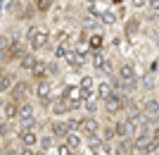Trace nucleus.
Returning <instances> with one entry per match:
<instances>
[{"label":"nucleus","instance_id":"2eb2a0df","mask_svg":"<svg viewBox=\"0 0 159 155\" xmlns=\"http://www.w3.org/2000/svg\"><path fill=\"white\" fill-rule=\"evenodd\" d=\"M140 27H143V19H140V17H128L126 24H124V38H135Z\"/></svg>","mask_w":159,"mask_h":155},{"label":"nucleus","instance_id":"39448f33","mask_svg":"<svg viewBox=\"0 0 159 155\" xmlns=\"http://www.w3.org/2000/svg\"><path fill=\"white\" fill-rule=\"evenodd\" d=\"M38 136H40V124H38V122L17 129V141H19V146L36 148V146H38Z\"/></svg>","mask_w":159,"mask_h":155},{"label":"nucleus","instance_id":"a211bd4d","mask_svg":"<svg viewBox=\"0 0 159 155\" xmlns=\"http://www.w3.org/2000/svg\"><path fill=\"white\" fill-rule=\"evenodd\" d=\"M112 93H114V86H112V81H109V79H100V81H95V95L100 98V103L105 100V98H109Z\"/></svg>","mask_w":159,"mask_h":155},{"label":"nucleus","instance_id":"6e6552de","mask_svg":"<svg viewBox=\"0 0 159 155\" xmlns=\"http://www.w3.org/2000/svg\"><path fill=\"white\" fill-rule=\"evenodd\" d=\"M60 95L64 98L66 103H69L71 112H74V110H81V103H83V93H81V88H79V86H64V88L60 91Z\"/></svg>","mask_w":159,"mask_h":155},{"label":"nucleus","instance_id":"c85d7f7f","mask_svg":"<svg viewBox=\"0 0 159 155\" xmlns=\"http://www.w3.org/2000/svg\"><path fill=\"white\" fill-rule=\"evenodd\" d=\"M21 10H24V0H12V2L7 5V14H10V17H19Z\"/></svg>","mask_w":159,"mask_h":155},{"label":"nucleus","instance_id":"f3484780","mask_svg":"<svg viewBox=\"0 0 159 155\" xmlns=\"http://www.w3.org/2000/svg\"><path fill=\"white\" fill-rule=\"evenodd\" d=\"M81 108L86 110L88 115H98V110L102 108V103H100V98L95 93H88V95H83V103H81Z\"/></svg>","mask_w":159,"mask_h":155},{"label":"nucleus","instance_id":"a878e982","mask_svg":"<svg viewBox=\"0 0 159 155\" xmlns=\"http://www.w3.org/2000/svg\"><path fill=\"white\" fill-rule=\"evenodd\" d=\"M116 76L119 79H135V67L131 62H121L119 69H116Z\"/></svg>","mask_w":159,"mask_h":155},{"label":"nucleus","instance_id":"0eeeda50","mask_svg":"<svg viewBox=\"0 0 159 155\" xmlns=\"http://www.w3.org/2000/svg\"><path fill=\"white\" fill-rule=\"evenodd\" d=\"M36 105L31 103V98L17 105V124L19 127H26V124H36Z\"/></svg>","mask_w":159,"mask_h":155},{"label":"nucleus","instance_id":"2f4dec72","mask_svg":"<svg viewBox=\"0 0 159 155\" xmlns=\"http://www.w3.org/2000/svg\"><path fill=\"white\" fill-rule=\"evenodd\" d=\"M45 69H48V76H60V65H57V57L55 60H45Z\"/></svg>","mask_w":159,"mask_h":155},{"label":"nucleus","instance_id":"37998d69","mask_svg":"<svg viewBox=\"0 0 159 155\" xmlns=\"http://www.w3.org/2000/svg\"><path fill=\"white\" fill-rule=\"evenodd\" d=\"M157 88H159V81H157Z\"/></svg>","mask_w":159,"mask_h":155},{"label":"nucleus","instance_id":"7c9ffc66","mask_svg":"<svg viewBox=\"0 0 159 155\" xmlns=\"http://www.w3.org/2000/svg\"><path fill=\"white\" fill-rule=\"evenodd\" d=\"M36 5V12H40V14H45V12H50L52 10V5H55V0H36L33 2Z\"/></svg>","mask_w":159,"mask_h":155},{"label":"nucleus","instance_id":"e433bc0d","mask_svg":"<svg viewBox=\"0 0 159 155\" xmlns=\"http://www.w3.org/2000/svg\"><path fill=\"white\" fill-rule=\"evenodd\" d=\"M7 43H10V36H7V34H0V50H5Z\"/></svg>","mask_w":159,"mask_h":155},{"label":"nucleus","instance_id":"1a4fd4ad","mask_svg":"<svg viewBox=\"0 0 159 155\" xmlns=\"http://www.w3.org/2000/svg\"><path fill=\"white\" fill-rule=\"evenodd\" d=\"M114 134H116V138H133L135 136V124L133 122H128L126 117H119V119H114Z\"/></svg>","mask_w":159,"mask_h":155},{"label":"nucleus","instance_id":"20e7f679","mask_svg":"<svg viewBox=\"0 0 159 155\" xmlns=\"http://www.w3.org/2000/svg\"><path fill=\"white\" fill-rule=\"evenodd\" d=\"M33 95V81L31 79H17L12 84V88L7 91V98L14 103H24Z\"/></svg>","mask_w":159,"mask_h":155},{"label":"nucleus","instance_id":"9d476101","mask_svg":"<svg viewBox=\"0 0 159 155\" xmlns=\"http://www.w3.org/2000/svg\"><path fill=\"white\" fill-rule=\"evenodd\" d=\"M100 119L95 115H86V117H81V122H79V131L83 134V138L86 136H93V134H100Z\"/></svg>","mask_w":159,"mask_h":155},{"label":"nucleus","instance_id":"9b49d317","mask_svg":"<svg viewBox=\"0 0 159 155\" xmlns=\"http://www.w3.org/2000/svg\"><path fill=\"white\" fill-rule=\"evenodd\" d=\"M48 131H50V134H52L57 141H64L66 134H69L64 117H50V122H48Z\"/></svg>","mask_w":159,"mask_h":155},{"label":"nucleus","instance_id":"f257e3e1","mask_svg":"<svg viewBox=\"0 0 159 155\" xmlns=\"http://www.w3.org/2000/svg\"><path fill=\"white\" fill-rule=\"evenodd\" d=\"M24 41H26L29 50L40 53V50H45L50 46V31L45 27H40V24H29L26 34H24Z\"/></svg>","mask_w":159,"mask_h":155},{"label":"nucleus","instance_id":"c03bdc74","mask_svg":"<svg viewBox=\"0 0 159 155\" xmlns=\"http://www.w3.org/2000/svg\"><path fill=\"white\" fill-rule=\"evenodd\" d=\"M157 36H159V31H157Z\"/></svg>","mask_w":159,"mask_h":155},{"label":"nucleus","instance_id":"f704fd0d","mask_svg":"<svg viewBox=\"0 0 159 155\" xmlns=\"http://www.w3.org/2000/svg\"><path fill=\"white\" fill-rule=\"evenodd\" d=\"M147 22H150L152 31H159V12H147Z\"/></svg>","mask_w":159,"mask_h":155},{"label":"nucleus","instance_id":"412c9836","mask_svg":"<svg viewBox=\"0 0 159 155\" xmlns=\"http://www.w3.org/2000/svg\"><path fill=\"white\" fill-rule=\"evenodd\" d=\"M29 76H31V81H43V79H50L48 76V69H45V60H38L36 62V67L29 72Z\"/></svg>","mask_w":159,"mask_h":155},{"label":"nucleus","instance_id":"bb28decb","mask_svg":"<svg viewBox=\"0 0 159 155\" xmlns=\"http://www.w3.org/2000/svg\"><path fill=\"white\" fill-rule=\"evenodd\" d=\"M138 84H140V88H143V91H147V93H150V91H152V88L157 86V79H154V74H152V72H147V74L138 76Z\"/></svg>","mask_w":159,"mask_h":155},{"label":"nucleus","instance_id":"a19ab883","mask_svg":"<svg viewBox=\"0 0 159 155\" xmlns=\"http://www.w3.org/2000/svg\"><path fill=\"white\" fill-rule=\"evenodd\" d=\"M86 2H88V5H93V2H95V0H86Z\"/></svg>","mask_w":159,"mask_h":155},{"label":"nucleus","instance_id":"423d86ee","mask_svg":"<svg viewBox=\"0 0 159 155\" xmlns=\"http://www.w3.org/2000/svg\"><path fill=\"white\" fill-rule=\"evenodd\" d=\"M102 112L109 117H116V115H124V93H119V91H114L109 98H105L102 100Z\"/></svg>","mask_w":159,"mask_h":155},{"label":"nucleus","instance_id":"ea45409f","mask_svg":"<svg viewBox=\"0 0 159 155\" xmlns=\"http://www.w3.org/2000/svg\"><path fill=\"white\" fill-rule=\"evenodd\" d=\"M33 155H48V150H43V148H33Z\"/></svg>","mask_w":159,"mask_h":155},{"label":"nucleus","instance_id":"cd10ccee","mask_svg":"<svg viewBox=\"0 0 159 155\" xmlns=\"http://www.w3.org/2000/svg\"><path fill=\"white\" fill-rule=\"evenodd\" d=\"M100 138L107 143L116 141V134H114V124H105V127H100Z\"/></svg>","mask_w":159,"mask_h":155},{"label":"nucleus","instance_id":"7ed1b4c3","mask_svg":"<svg viewBox=\"0 0 159 155\" xmlns=\"http://www.w3.org/2000/svg\"><path fill=\"white\" fill-rule=\"evenodd\" d=\"M33 95H36V103H38L43 110L50 108V103L57 93H55V84L52 79H43V81H33Z\"/></svg>","mask_w":159,"mask_h":155},{"label":"nucleus","instance_id":"58836bf2","mask_svg":"<svg viewBox=\"0 0 159 155\" xmlns=\"http://www.w3.org/2000/svg\"><path fill=\"white\" fill-rule=\"evenodd\" d=\"M145 5H147V0H133V7H138V10L145 7Z\"/></svg>","mask_w":159,"mask_h":155},{"label":"nucleus","instance_id":"f03ea898","mask_svg":"<svg viewBox=\"0 0 159 155\" xmlns=\"http://www.w3.org/2000/svg\"><path fill=\"white\" fill-rule=\"evenodd\" d=\"M133 150L140 155H154L159 153V138H154L152 131H138L133 136Z\"/></svg>","mask_w":159,"mask_h":155},{"label":"nucleus","instance_id":"4be33fe9","mask_svg":"<svg viewBox=\"0 0 159 155\" xmlns=\"http://www.w3.org/2000/svg\"><path fill=\"white\" fill-rule=\"evenodd\" d=\"M17 105H19V103H14V100L7 98V100L2 103V108H0V115L5 117V119H14L17 122Z\"/></svg>","mask_w":159,"mask_h":155},{"label":"nucleus","instance_id":"ddd939ff","mask_svg":"<svg viewBox=\"0 0 159 155\" xmlns=\"http://www.w3.org/2000/svg\"><path fill=\"white\" fill-rule=\"evenodd\" d=\"M64 62H66L71 69H76V72H79V69H83V67L88 65V55H81V53H76V50H69V53L64 55Z\"/></svg>","mask_w":159,"mask_h":155},{"label":"nucleus","instance_id":"f8f14e48","mask_svg":"<svg viewBox=\"0 0 159 155\" xmlns=\"http://www.w3.org/2000/svg\"><path fill=\"white\" fill-rule=\"evenodd\" d=\"M48 112H50V117H66V115H71V108H69V103H66L64 98L57 93V95L52 98V103H50Z\"/></svg>","mask_w":159,"mask_h":155},{"label":"nucleus","instance_id":"6ab92c4d","mask_svg":"<svg viewBox=\"0 0 159 155\" xmlns=\"http://www.w3.org/2000/svg\"><path fill=\"white\" fill-rule=\"evenodd\" d=\"M40 57H38V53H33V50H29L24 57H19L17 60V67L21 69V72H31L33 67H36V62H38Z\"/></svg>","mask_w":159,"mask_h":155},{"label":"nucleus","instance_id":"393cba45","mask_svg":"<svg viewBox=\"0 0 159 155\" xmlns=\"http://www.w3.org/2000/svg\"><path fill=\"white\" fill-rule=\"evenodd\" d=\"M88 46H90V50H102L105 48V36L98 34V31H90L88 34Z\"/></svg>","mask_w":159,"mask_h":155},{"label":"nucleus","instance_id":"4c0bfd02","mask_svg":"<svg viewBox=\"0 0 159 155\" xmlns=\"http://www.w3.org/2000/svg\"><path fill=\"white\" fill-rule=\"evenodd\" d=\"M19 155H33V148H29V146H21V148H19Z\"/></svg>","mask_w":159,"mask_h":155},{"label":"nucleus","instance_id":"b1692460","mask_svg":"<svg viewBox=\"0 0 159 155\" xmlns=\"http://www.w3.org/2000/svg\"><path fill=\"white\" fill-rule=\"evenodd\" d=\"M79 88H81V93L88 95V93H95V79L90 74H83L79 81Z\"/></svg>","mask_w":159,"mask_h":155},{"label":"nucleus","instance_id":"c9c22d12","mask_svg":"<svg viewBox=\"0 0 159 155\" xmlns=\"http://www.w3.org/2000/svg\"><path fill=\"white\" fill-rule=\"evenodd\" d=\"M145 10L147 12H159V0H147Z\"/></svg>","mask_w":159,"mask_h":155},{"label":"nucleus","instance_id":"aec40b11","mask_svg":"<svg viewBox=\"0 0 159 155\" xmlns=\"http://www.w3.org/2000/svg\"><path fill=\"white\" fill-rule=\"evenodd\" d=\"M55 146H57V138H55L50 131H43V134L38 136V146H36V148H43V150H48V153H50Z\"/></svg>","mask_w":159,"mask_h":155},{"label":"nucleus","instance_id":"473e14b6","mask_svg":"<svg viewBox=\"0 0 159 155\" xmlns=\"http://www.w3.org/2000/svg\"><path fill=\"white\" fill-rule=\"evenodd\" d=\"M55 153H57V155H74L76 150L69 148V146H66V141H57V146H55Z\"/></svg>","mask_w":159,"mask_h":155},{"label":"nucleus","instance_id":"72a5a7b5","mask_svg":"<svg viewBox=\"0 0 159 155\" xmlns=\"http://www.w3.org/2000/svg\"><path fill=\"white\" fill-rule=\"evenodd\" d=\"M2 148H5V153H2V155H19V148H21V146H12V138H10V141H5V146H2Z\"/></svg>","mask_w":159,"mask_h":155},{"label":"nucleus","instance_id":"5701e85b","mask_svg":"<svg viewBox=\"0 0 159 155\" xmlns=\"http://www.w3.org/2000/svg\"><path fill=\"white\" fill-rule=\"evenodd\" d=\"M64 141H66V146H69L71 150H81V146H83V141H86V138H83V134H81V131H69Z\"/></svg>","mask_w":159,"mask_h":155},{"label":"nucleus","instance_id":"c756f323","mask_svg":"<svg viewBox=\"0 0 159 155\" xmlns=\"http://www.w3.org/2000/svg\"><path fill=\"white\" fill-rule=\"evenodd\" d=\"M98 19L102 22V24H107V27H112V24H116V12H112V10H105V12L98 14Z\"/></svg>","mask_w":159,"mask_h":155},{"label":"nucleus","instance_id":"4468645a","mask_svg":"<svg viewBox=\"0 0 159 155\" xmlns=\"http://www.w3.org/2000/svg\"><path fill=\"white\" fill-rule=\"evenodd\" d=\"M12 136H17V122L14 119H0V141H10Z\"/></svg>","mask_w":159,"mask_h":155},{"label":"nucleus","instance_id":"79ce46f5","mask_svg":"<svg viewBox=\"0 0 159 155\" xmlns=\"http://www.w3.org/2000/svg\"><path fill=\"white\" fill-rule=\"evenodd\" d=\"M2 153H5V148H2V146H0V155H2Z\"/></svg>","mask_w":159,"mask_h":155},{"label":"nucleus","instance_id":"dca6fc26","mask_svg":"<svg viewBox=\"0 0 159 155\" xmlns=\"http://www.w3.org/2000/svg\"><path fill=\"white\" fill-rule=\"evenodd\" d=\"M14 81H17V74H14L12 69L2 67V69H0V93H7V91L12 88Z\"/></svg>","mask_w":159,"mask_h":155}]
</instances>
